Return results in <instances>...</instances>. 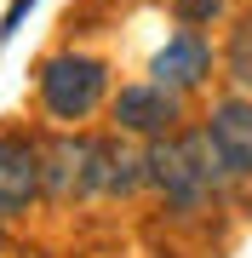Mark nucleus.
Segmentation results:
<instances>
[{
  "mask_svg": "<svg viewBox=\"0 0 252 258\" xmlns=\"http://www.w3.org/2000/svg\"><path fill=\"white\" fill-rule=\"evenodd\" d=\"M0 247H6V218H0Z\"/></svg>",
  "mask_w": 252,
  "mask_h": 258,
  "instance_id": "12",
  "label": "nucleus"
},
{
  "mask_svg": "<svg viewBox=\"0 0 252 258\" xmlns=\"http://www.w3.org/2000/svg\"><path fill=\"white\" fill-rule=\"evenodd\" d=\"M40 189H46V201H57V207L92 195V138H86V132L52 126L46 138H40Z\"/></svg>",
  "mask_w": 252,
  "mask_h": 258,
  "instance_id": "4",
  "label": "nucleus"
},
{
  "mask_svg": "<svg viewBox=\"0 0 252 258\" xmlns=\"http://www.w3.org/2000/svg\"><path fill=\"white\" fill-rule=\"evenodd\" d=\"M229 12V0H172V18L184 23V29H206V23H218Z\"/></svg>",
  "mask_w": 252,
  "mask_h": 258,
  "instance_id": "10",
  "label": "nucleus"
},
{
  "mask_svg": "<svg viewBox=\"0 0 252 258\" xmlns=\"http://www.w3.org/2000/svg\"><path fill=\"white\" fill-rule=\"evenodd\" d=\"M35 201H46L40 189V138L23 126L0 132V218H23Z\"/></svg>",
  "mask_w": 252,
  "mask_h": 258,
  "instance_id": "5",
  "label": "nucleus"
},
{
  "mask_svg": "<svg viewBox=\"0 0 252 258\" xmlns=\"http://www.w3.org/2000/svg\"><path fill=\"white\" fill-rule=\"evenodd\" d=\"M218 69H224V81H229L241 98H252V6L235 12L224 46H218Z\"/></svg>",
  "mask_w": 252,
  "mask_h": 258,
  "instance_id": "9",
  "label": "nucleus"
},
{
  "mask_svg": "<svg viewBox=\"0 0 252 258\" xmlns=\"http://www.w3.org/2000/svg\"><path fill=\"white\" fill-rule=\"evenodd\" d=\"M29 6H35V0H12V6H6V18H0V40L18 35V23H23V12H29Z\"/></svg>",
  "mask_w": 252,
  "mask_h": 258,
  "instance_id": "11",
  "label": "nucleus"
},
{
  "mask_svg": "<svg viewBox=\"0 0 252 258\" xmlns=\"http://www.w3.org/2000/svg\"><path fill=\"white\" fill-rule=\"evenodd\" d=\"M143 184H149V161H143L138 138H126V132L92 138V195L86 201H126Z\"/></svg>",
  "mask_w": 252,
  "mask_h": 258,
  "instance_id": "8",
  "label": "nucleus"
},
{
  "mask_svg": "<svg viewBox=\"0 0 252 258\" xmlns=\"http://www.w3.org/2000/svg\"><path fill=\"white\" fill-rule=\"evenodd\" d=\"M212 69H218V52H212V40H206V29H178V35H166L149 52V81L172 86L178 98L201 92V86L212 81Z\"/></svg>",
  "mask_w": 252,
  "mask_h": 258,
  "instance_id": "7",
  "label": "nucleus"
},
{
  "mask_svg": "<svg viewBox=\"0 0 252 258\" xmlns=\"http://www.w3.org/2000/svg\"><path fill=\"white\" fill-rule=\"evenodd\" d=\"M143 161H149V184L143 189H155L160 207L178 212V218H195V212L218 207L229 195V172L218 166L201 120H189V126L166 132V138L143 144Z\"/></svg>",
  "mask_w": 252,
  "mask_h": 258,
  "instance_id": "1",
  "label": "nucleus"
},
{
  "mask_svg": "<svg viewBox=\"0 0 252 258\" xmlns=\"http://www.w3.org/2000/svg\"><path fill=\"white\" fill-rule=\"evenodd\" d=\"M201 132L212 144L218 166L229 172V184H252V98H241V92L218 98L201 115Z\"/></svg>",
  "mask_w": 252,
  "mask_h": 258,
  "instance_id": "6",
  "label": "nucleus"
},
{
  "mask_svg": "<svg viewBox=\"0 0 252 258\" xmlns=\"http://www.w3.org/2000/svg\"><path fill=\"white\" fill-rule=\"evenodd\" d=\"M115 98V81H109V63L98 52H80V46H63L52 57H40L35 69V109L52 120V126H69L80 132L98 109H109Z\"/></svg>",
  "mask_w": 252,
  "mask_h": 258,
  "instance_id": "2",
  "label": "nucleus"
},
{
  "mask_svg": "<svg viewBox=\"0 0 252 258\" xmlns=\"http://www.w3.org/2000/svg\"><path fill=\"white\" fill-rule=\"evenodd\" d=\"M178 126H189V115H184V98H178L172 86L149 81V75L115 86L109 132H126V138H138V144H155V138H166V132H178Z\"/></svg>",
  "mask_w": 252,
  "mask_h": 258,
  "instance_id": "3",
  "label": "nucleus"
}]
</instances>
